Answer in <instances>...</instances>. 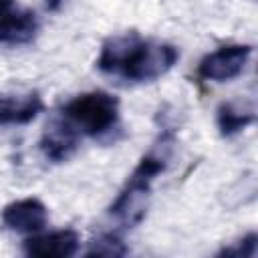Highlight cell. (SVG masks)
<instances>
[{
    "instance_id": "7a4b0ae2",
    "label": "cell",
    "mask_w": 258,
    "mask_h": 258,
    "mask_svg": "<svg viewBox=\"0 0 258 258\" xmlns=\"http://www.w3.org/2000/svg\"><path fill=\"white\" fill-rule=\"evenodd\" d=\"M165 153L161 151H149L143 155V159L137 163L133 173L127 179V185L117 196V200L111 206V216H117L129 224L139 222L145 212V198L149 196L153 179L165 169Z\"/></svg>"
},
{
    "instance_id": "5b68a950",
    "label": "cell",
    "mask_w": 258,
    "mask_h": 258,
    "mask_svg": "<svg viewBox=\"0 0 258 258\" xmlns=\"http://www.w3.org/2000/svg\"><path fill=\"white\" fill-rule=\"evenodd\" d=\"M79 147V129L64 117L52 119L40 137V151L46 159L60 163L67 161Z\"/></svg>"
},
{
    "instance_id": "30bf717a",
    "label": "cell",
    "mask_w": 258,
    "mask_h": 258,
    "mask_svg": "<svg viewBox=\"0 0 258 258\" xmlns=\"http://www.w3.org/2000/svg\"><path fill=\"white\" fill-rule=\"evenodd\" d=\"M38 32V20L28 10L8 8L0 12V42L4 44H26Z\"/></svg>"
},
{
    "instance_id": "277c9868",
    "label": "cell",
    "mask_w": 258,
    "mask_h": 258,
    "mask_svg": "<svg viewBox=\"0 0 258 258\" xmlns=\"http://www.w3.org/2000/svg\"><path fill=\"white\" fill-rule=\"evenodd\" d=\"M250 54H252V46H248V44L220 46L218 50L206 54L200 60L198 75L206 81H218V83L230 81L244 71Z\"/></svg>"
},
{
    "instance_id": "3957f363",
    "label": "cell",
    "mask_w": 258,
    "mask_h": 258,
    "mask_svg": "<svg viewBox=\"0 0 258 258\" xmlns=\"http://www.w3.org/2000/svg\"><path fill=\"white\" fill-rule=\"evenodd\" d=\"M179 58V50L173 44L165 42H149L143 40L141 48L137 50L135 58L125 71V79L135 83H151L165 75Z\"/></svg>"
},
{
    "instance_id": "7c38bea8",
    "label": "cell",
    "mask_w": 258,
    "mask_h": 258,
    "mask_svg": "<svg viewBox=\"0 0 258 258\" xmlns=\"http://www.w3.org/2000/svg\"><path fill=\"white\" fill-rule=\"evenodd\" d=\"M127 252L125 244L115 234H103L91 242V248L87 250V256H123Z\"/></svg>"
},
{
    "instance_id": "8992f818",
    "label": "cell",
    "mask_w": 258,
    "mask_h": 258,
    "mask_svg": "<svg viewBox=\"0 0 258 258\" xmlns=\"http://www.w3.org/2000/svg\"><path fill=\"white\" fill-rule=\"evenodd\" d=\"M141 44H143V38L137 32H125V34L111 36L101 48L97 67L103 73L123 77L127 67L131 64V60L135 58L137 50L141 48Z\"/></svg>"
},
{
    "instance_id": "9a60e30c",
    "label": "cell",
    "mask_w": 258,
    "mask_h": 258,
    "mask_svg": "<svg viewBox=\"0 0 258 258\" xmlns=\"http://www.w3.org/2000/svg\"><path fill=\"white\" fill-rule=\"evenodd\" d=\"M8 8H12V0H0V12H6Z\"/></svg>"
},
{
    "instance_id": "ba28073f",
    "label": "cell",
    "mask_w": 258,
    "mask_h": 258,
    "mask_svg": "<svg viewBox=\"0 0 258 258\" xmlns=\"http://www.w3.org/2000/svg\"><path fill=\"white\" fill-rule=\"evenodd\" d=\"M79 250V234L75 230H54L24 240V252L38 258H67Z\"/></svg>"
},
{
    "instance_id": "4fadbf2b",
    "label": "cell",
    "mask_w": 258,
    "mask_h": 258,
    "mask_svg": "<svg viewBox=\"0 0 258 258\" xmlns=\"http://www.w3.org/2000/svg\"><path fill=\"white\" fill-rule=\"evenodd\" d=\"M256 234H248L244 240H240V244L236 248H230V250H224L226 256H254L256 252Z\"/></svg>"
},
{
    "instance_id": "52a82bcc",
    "label": "cell",
    "mask_w": 258,
    "mask_h": 258,
    "mask_svg": "<svg viewBox=\"0 0 258 258\" xmlns=\"http://www.w3.org/2000/svg\"><path fill=\"white\" fill-rule=\"evenodd\" d=\"M48 220L46 206L36 198H24L8 204L2 210V224L18 234H34L44 228Z\"/></svg>"
},
{
    "instance_id": "5bb4252c",
    "label": "cell",
    "mask_w": 258,
    "mask_h": 258,
    "mask_svg": "<svg viewBox=\"0 0 258 258\" xmlns=\"http://www.w3.org/2000/svg\"><path fill=\"white\" fill-rule=\"evenodd\" d=\"M64 0H46V10H58Z\"/></svg>"
},
{
    "instance_id": "9c48e42d",
    "label": "cell",
    "mask_w": 258,
    "mask_h": 258,
    "mask_svg": "<svg viewBox=\"0 0 258 258\" xmlns=\"http://www.w3.org/2000/svg\"><path fill=\"white\" fill-rule=\"evenodd\" d=\"M42 107L44 105L38 93L0 95V127L26 125L38 117Z\"/></svg>"
},
{
    "instance_id": "8fae6325",
    "label": "cell",
    "mask_w": 258,
    "mask_h": 258,
    "mask_svg": "<svg viewBox=\"0 0 258 258\" xmlns=\"http://www.w3.org/2000/svg\"><path fill=\"white\" fill-rule=\"evenodd\" d=\"M252 121H254V115L252 113L240 111L232 103H222L220 109H218V127H220V133L226 135V137L240 133Z\"/></svg>"
},
{
    "instance_id": "6da1fadb",
    "label": "cell",
    "mask_w": 258,
    "mask_h": 258,
    "mask_svg": "<svg viewBox=\"0 0 258 258\" xmlns=\"http://www.w3.org/2000/svg\"><path fill=\"white\" fill-rule=\"evenodd\" d=\"M62 117L69 119L81 133L99 137L117 125L119 101L111 93L89 91L71 99L62 107Z\"/></svg>"
}]
</instances>
